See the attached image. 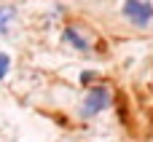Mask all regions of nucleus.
Masks as SVG:
<instances>
[{
	"label": "nucleus",
	"mask_w": 153,
	"mask_h": 142,
	"mask_svg": "<svg viewBox=\"0 0 153 142\" xmlns=\"http://www.w3.org/2000/svg\"><path fill=\"white\" fill-rule=\"evenodd\" d=\"M8 67H11V59H8V54H3V51H0V81L5 78Z\"/></svg>",
	"instance_id": "nucleus-5"
},
{
	"label": "nucleus",
	"mask_w": 153,
	"mask_h": 142,
	"mask_svg": "<svg viewBox=\"0 0 153 142\" xmlns=\"http://www.w3.org/2000/svg\"><path fill=\"white\" fill-rule=\"evenodd\" d=\"M65 40H67L73 48H78V51H91V40L81 32V27H67V30H65Z\"/></svg>",
	"instance_id": "nucleus-3"
},
{
	"label": "nucleus",
	"mask_w": 153,
	"mask_h": 142,
	"mask_svg": "<svg viewBox=\"0 0 153 142\" xmlns=\"http://www.w3.org/2000/svg\"><path fill=\"white\" fill-rule=\"evenodd\" d=\"M13 19H16V8L13 5H0V35H5L11 30Z\"/></svg>",
	"instance_id": "nucleus-4"
},
{
	"label": "nucleus",
	"mask_w": 153,
	"mask_h": 142,
	"mask_svg": "<svg viewBox=\"0 0 153 142\" xmlns=\"http://www.w3.org/2000/svg\"><path fill=\"white\" fill-rule=\"evenodd\" d=\"M108 105H110V89L97 86V89H91V91L86 94V99H83V105H81V115H83V118H91V115L102 113Z\"/></svg>",
	"instance_id": "nucleus-2"
},
{
	"label": "nucleus",
	"mask_w": 153,
	"mask_h": 142,
	"mask_svg": "<svg viewBox=\"0 0 153 142\" xmlns=\"http://www.w3.org/2000/svg\"><path fill=\"white\" fill-rule=\"evenodd\" d=\"M124 16L134 27H148L153 21V3H148V0H126Z\"/></svg>",
	"instance_id": "nucleus-1"
}]
</instances>
